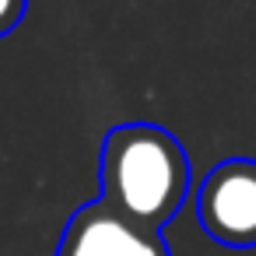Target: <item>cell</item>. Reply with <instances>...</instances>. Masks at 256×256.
Masks as SVG:
<instances>
[{
	"mask_svg": "<svg viewBox=\"0 0 256 256\" xmlns=\"http://www.w3.org/2000/svg\"><path fill=\"white\" fill-rule=\"evenodd\" d=\"M102 204L140 228L162 232L186 204L193 172L179 137L158 123H123L102 140Z\"/></svg>",
	"mask_w": 256,
	"mask_h": 256,
	"instance_id": "6da1fadb",
	"label": "cell"
},
{
	"mask_svg": "<svg viewBox=\"0 0 256 256\" xmlns=\"http://www.w3.org/2000/svg\"><path fill=\"white\" fill-rule=\"evenodd\" d=\"M196 221L228 249H256V158H228L204 176Z\"/></svg>",
	"mask_w": 256,
	"mask_h": 256,
	"instance_id": "7a4b0ae2",
	"label": "cell"
},
{
	"mask_svg": "<svg viewBox=\"0 0 256 256\" xmlns=\"http://www.w3.org/2000/svg\"><path fill=\"white\" fill-rule=\"evenodd\" d=\"M56 256H168V246L162 232L140 228L95 200L70 214Z\"/></svg>",
	"mask_w": 256,
	"mask_h": 256,
	"instance_id": "3957f363",
	"label": "cell"
},
{
	"mask_svg": "<svg viewBox=\"0 0 256 256\" xmlns=\"http://www.w3.org/2000/svg\"><path fill=\"white\" fill-rule=\"evenodd\" d=\"M28 11V0H0V39L11 36Z\"/></svg>",
	"mask_w": 256,
	"mask_h": 256,
	"instance_id": "277c9868",
	"label": "cell"
}]
</instances>
